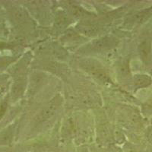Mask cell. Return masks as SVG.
<instances>
[{
    "label": "cell",
    "mask_w": 152,
    "mask_h": 152,
    "mask_svg": "<svg viewBox=\"0 0 152 152\" xmlns=\"http://www.w3.org/2000/svg\"><path fill=\"white\" fill-rule=\"evenodd\" d=\"M80 66L85 71L88 72L92 76L103 81L104 82L110 81L109 76L105 72V69L98 62L95 60H84L80 63Z\"/></svg>",
    "instance_id": "cell-1"
},
{
    "label": "cell",
    "mask_w": 152,
    "mask_h": 152,
    "mask_svg": "<svg viewBox=\"0 0 152 152\" xmlns=\"http://www.w3.org/2000/svg\"><path fill=\"white\" fill-rule=\"evenodd\" d=\"M115 40L109 37L101 38L100 40H95L91 44V47L94 50H100L104 49L110 48L112 46L115 45Z\"/></svg>",
    "instance_id": "cell-2"
},
{
    "label": "cell",
    "mask_w": 152,
    "mask_h": 152,
    "mask_svg": "<svg viewBox=\"0 0 152 152\" xmlns=\"http://www.w3.org/2000/svg\"><path fill=\"white\" fill-rule=\"evenodd\" d=\"M56 109V105L54 103H53V104H51L50 105H49L48 107H46L45 109L43 110L40 113V115L38 116V123L46 121V120H47L48 119H50V118L55 113Z\"/></svg>",
    "instance_id": "cell-3"
},
{
    "label": "cell",
    "mask_w": 152,
    "mask_h": 152,
    "mask_svg": "<svg viewBox=\"0 0 152 152\" xmlns=\"http://www.w3.org/2000/svg\"><path fill=\"white\" fill-rule=\"evenodd\" d=\"M151 46L148 40H144L139 46V52H140L141 57L144 61L148 60L150 54Z\"/></svg>",
    "instance_id": "cell-4"
},
{
    "label": "cell",
    "mask_w": 152,
    "mask_h": 152,
    "mask_svg": "<svg viewBox=\"0 0 152 152\" xmlns=\"http://www.w3.org/2000/svg\"><path fill=\"white\" fill-rule=\"evenodd\" d=\"M135 85L138 88H144V87L148 86L151 83V79L150 77L145 75H137L135 78Z\"/></svg>",
    "instance_id": "cell-5"
},
{
    "label": "cell",
    "mask_w": 152,
    "mask_h": 152,
    "mask_svg": "<svg viewBox=\"0 0 152 152\" xmlns=\"http://www.w3.org/2000/svg\"><path fill=\"white\" fill-rule=\"evenodd\" d=\"M80 31L85 33V34H92L96 32L97 28L93 26H81Z\"/></svg>",
    "instance_id": "cell-6"
},
{
    "label": "cell",
    "mask_w": 152,
    "mask_h": 152,
    "mask_svg": "<svg viewBox=\"0 0 152 152\" xmlns=\"http://www.w3.org/2000/svg\"><path fill=\"white\" fill-rule=\"evenodd\" d=\"M73 14L77 17H85L86 16L87 13L84 9H81L79 7H74L72 9Z\"/></svg>",
    "instance_id": "cell-7"
},
{
    "label": "cell",
    "mask_w": 152,
    "mask_h": 152,
    "mask_svg": "<svg viewBox=\"0 0 152 152\" xmlns=\"http://www.w3.org/2000/svg\"><path fill=\"white\" fill-rule=\"evenodd\" d=\"M148 138L149 140L152 142V129H151L150 131L148 132Z\"/></svg>",
    "instance_id": "cell-8"
},
{
    "label": "cell",
    "mask_w": 152,
    "mask_h": 152,
    "mask_svg": "<svg viewBox=\"0 0 152 152\" xmlns=\"http://www.w3.org/2000/svg\"><path fill=\"white\" fill-rule=\"evenodd\" d=\"M148 104V106H150L151 107H152V100H150V101H149Z\"/></svg>",
    "instance_id": "cell-9"
}]
</instances>
